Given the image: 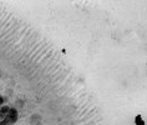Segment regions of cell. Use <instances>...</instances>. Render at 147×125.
I'll use <instances>...</instances> for the list:
<instances>
[{"label": "cell", "mask_w": 147, "mask_h": 125, "mask_svg": "<svg viewBox=\"0 0 147 125\" xmlns=\"http://www.w3.org/2000/svg\"><path fill=\"white\" fill-rule=\"evenodd\" d=\"M18 118H19V113H18V110L15 108H10L9 113L6 114V116L4 118V119L8 120L10 125H13V124H15L18 121Z\"/></svg>", "instance_id": "1"}, {"label": "cell", "mask_w": 147, "mask_h": 125, "mask_svg": "<svg viewBox=\"0 0 147 125\" xmlns=\"http://www.w3.org/2000/svg\"><path fill=\"white\" fill-rule=\"evenodd\" d=\"M9 110H10V106H8V105H1L0 106V120L4 119V118L6 116V114L9 113Z\"/></svg>", "instance_id": "2"}, {"label": "cell", "mask_w": 147, "mask_h": 125, "mask_svg": "<svg viewBox=\"0 0 147 125\" xmlns=\"http://www.w3.org/2000/svg\"><path fill=\"white\" fill-rule=\"evenodd\" d=\"M0 125H10V124H9V121L6 119H1L0 120Z\"/></svg>", "instance_id": "3"}, {"label": "cell", "mask_w": 147, "mask_h": 125, "mask_svg": "<svg viewBox=\"0 0 147 125\" xmlns=\"http://www.w3.org/2000/svg\"><path fill=\"white\" fill-rule=\"evenodd\" d=\"M4 103H5V99H4V96H3V95H0V106H1V105H4Z\"/></svg>", "instance_id": "4"}]
</instances>
